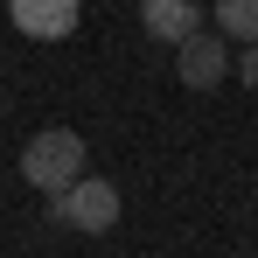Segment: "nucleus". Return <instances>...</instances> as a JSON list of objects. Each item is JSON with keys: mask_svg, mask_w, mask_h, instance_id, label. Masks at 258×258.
Instances as JSON below:
<instances>
[{"mask_svg": "<svg viewBox=\"0 0 258 258\" xmlns=\"http://www.w3.org/2000/svg\"><path fill=\"white\" fill-rule=\"evenodd\" d=\"M84 133H70V126H42L28 147H21V181L28 188H42V196H63L77 174H84Z\"/></svg>", "mask_w": 258, "mask_h": 258, "instance_id": "1", "label": "nucleus"}, {"mask_svg": "<svg viewBox=\"0 0 258 258\" xmlns=\"http://www.w3.org/2000/svg\"><path fill=\"white\" fill-rule=\"evenodd\" d=\"M49 223L84 230V237H105V230L119 223V188H112L105 174H77L63 196H49Z\"/></svg>", "mask_w": 258, "mask_h": 258, "instance_id": "2", "label": "nucleus"}, {"mask_svg": "<svg viewBox=\"0 0 258 258\" xmlns=\"http://www.w3.org/2000/svg\"><path fill=\"white\" fill-rule=\"evenodd\" d=\"M174 77H181L188 91H216L223 77H230V42L210 35V28H188V35L174 42Z\"/></svg>", "mask_w": 258, "mask_h": 258, "instance_id": "3", "label": "nucleus"}, {"mask_svg": "<svg viewBox=\"0 0 258 258\" xmlns=\"http://www.w3.org/2000/svg\"><path fill=\"white\" fill-rule=\"evenodd\" d=\"M28 42H63L77 28V0H0Z\"/></svg>", "mask_w": 258, "mask_h": 258, "instance_id": "4", "label": "nucleus"}, {"mask_svg": "<svg viewBox=\"0 0 258 258\" xmlns=\"http://www.w3.org/2000/svg\"><path fill=\"white\" fill-rule=\"evenodd\" d=\"M140 28H147V42H181L188 28H203V7L196 0H140Z\"/></svg>", "mask_w": 258, "mask_h": 258, "instance_id": "5", "label": "nucleus"}, {"mask_svg": "<svg viewBox=\"0 0 258 258\" xmlns=\"http://www.w3.org/2000/svg\"><path fill=\"white\" fill-rule=\"evenodd\" d=\"M216 35L223 42H258V0H216Z\"/></svg>", "mask_w": 258, "mask_h": 258, "instance_id": "6", "label": "nucleus"}, {"mask_svg": "<svg viewBox=\"0 0 258 258\" xmlns=\"http://www.w3.org/2000/svg\"><path fill=\"white\" fill-rule=\"evenodd\" d=\"M230 70H237V84H244V91H258V42H244V56H237Z\"/></svg>", "mask_w": 258, "mask_h": 258, "instance_id": "7", "label": "nucleus"}]
</instances>
